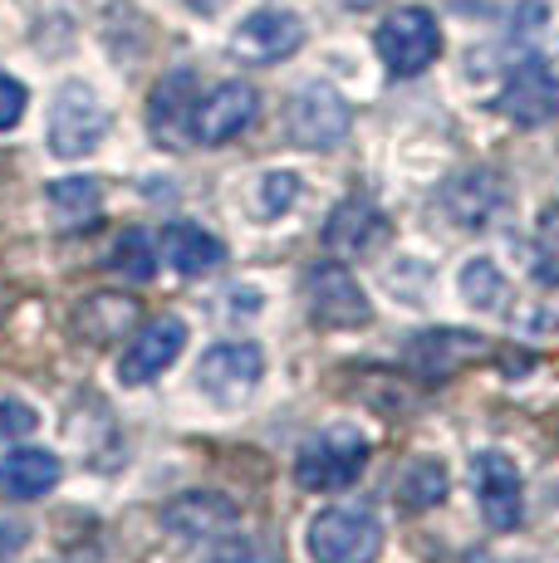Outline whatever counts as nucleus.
I'll list each match as a JSON object with an SVG mask.
<instances>
[{
    "instance_id": "nucleus-1",
    "label": "nucleus",
    "mask_w": 559,
    "mask_h": 563,
    "mask_svg": "<svg viewBox=\"0 0 559 563\" xmlns=\"http://www.w3.org/2000/svg\"><path fill=\"white\" fill-rule=\"evenodd\" d=\"M309 559L315 563H379L383 525L363 505H329L309 519Z\"/></svg>"
},
{
    "instance_id": "nucleus-2",
    "label": "nucleus",
    "mask_w": 559,
    "mask_h": 563,
    "mask_svg": "<svg viewBox=\"0 0 559 563\" xmlns=\"http://www.w3.org/2000/svg\"><path fill=\"white\" fill-rule=\"evenodd\" d=\"M369 465V437L359 427H329L319 431L315 441H305L295 456V481L315 495H329V490H343L353 485Z\"/></svg>"
},
{
    "instance_id": "nucleus-3",
    "label": "nucleus",
    "mask_w": 559,
    "mask_h": 563,
    "mask_svg": "<svg viewBox=\"0 0 559 563\" xmlns=\"http://www.w3.org/2000/svg\"><path fill=\"white\" fill-rule=\"evenodd\" d=\"M373 49H379L388 74L413 79V74L432 69V59L442 54V25H437L432 10L403 5V10H393V15H383L379 35H373Z\"/></svg>"
},
{
    "instance_id": "nucleus-4",
    "label": "nucleus",
    "mask_w": 559,
    "mask_h": 563,
    "mask_svg": "<svg viewBox=\"0 0 559 563\" xmlns=\"http://www.w3.org/2000/svg\"><path fill=\"white\" fill-rule=\"evenodd\" d=\"M109 137V108L89 84L69 79L50 103V153L64 162L89 157Z\"/></svg>"
},
{
    "instance_id": "nucleus-5",
    "label": "nucleus",
    "mask_w": 559,
    "mask_h": 563,
    "mask_svg": "<svg viewBox=\"0 0 559 563\" xmlns=\"http://www.w3.org/2000/svg\"><path fill=\"white\" fill-rule=\"evenodd\" d=\"M349 103L335 84H305L295 89V99L285 103V133L295 147H309V153H329L349 137Z\"/></svg>"
},
{
    "instance_id": "nucleus-6",
    "label": "nucleus",
    "mask_w": 559,
    "mask_h": 563,
    "mask_svg": "<svg viewBox=\"0 0 559 563\" xmlns=\"http://www.w3.org/2000/svg\"><path fill=\"white\" fill-rule=\"evenodd\" d=\"M305 299H309L315 323H325V329H359V323L373 319L369 295H363V285L353 279V269L343 265V260H319V265H309Z\"/></svg>"
},
{
    "instance_id": "nucleus-7",
    "label": "nucleus",
    "mask_w": 559,
    "mask_h": 563,
    "mask_svg": "<svg viewBox=\"0 0 559 563\" xmlns=\"http://www.w3.org/2000/svg\"><path fill=\"white\" fill-rule=\"evenodd\" d=\"M261 377H265V353H261V343H245V339L217 343L197 363V387L221 407L245 402L261 387Z\"/></svg>"
},
{
    "instance_id": "nucleus-8",
    "label": "nucleus",
    "mask_w": 559,
    "mask_h": 563,
    "mask_svg": "<svg viewBox=\"0 0 559 563\" xmlns=\"http://www.w3.org/2000/svg\"><path fill=\"white\" fill-rule=\"evenodd\" d=\"M299 45H305V20L285 5L251 10L231 35V54L245 59V64H280V59H289Z\"/></svg>"
},
{
    "instance_id": "nucleus-9",
    "label": "nucleus",
    "mask_w": 559,
    "mask_h": 563,
    "mask_svg": "<svg viewBox=\"0 0 559 563\" xmlns=\"http://www.w3.org/2000/svg\"><path fill=\"white\" fill-rule=\"evenodd\" d=\"M255 113H261V93H255L251 84H241V79L217 84L207 99H197L191 137H197L201 147H221V143H231V137H241L245 128L255 123Z\"/></svg>"
},
{
    "instance_id": "nucleus-10",
    "label": "nucleus",
    "mask_w": 559,
    "mask_h": 563,
    "mask_svg": "<svg viewBox=\"0 0 559 563\" xmlns=\"http://www.w3.org/2000/svg\"><path fill=\"white\" fill-rule=\"evenodd\" d=\"M505 211V177L491 167H471L442 187V216L457 231H486Z\"/></svg>"
},
{
    "instance_id": "nucleus-11",
    "label": "nucleus",
    "mask_w": 559,
    "mask_h": 563,
    "mask_svg": "<svg viewBox=\"0 0 559 563\" xmlns=\"http://www.w3.org/2000/svg\"><path fill=\"white\" fill-rule=\"evenodd\" d=\"M471 481H476V505H481V519L491 529H515L525 515V485H520V471H515L511 456L501 451H481L471 461Z\"/></svg>"
},
{
    "instance_id": "nucleus-12",
    "label": "nucleus",
    "mask_w": 559,
    "mask_h": 563,
    "mask_svg": "<svg viewBox=\"0 0 559 563\" xmlns=\"http://www.w3.org/2000/svg\"><path fill=\"white\" fill-rule=\"evenodd\" d=\"M496 108L511 123H520V128H545V123H555V113H559V79L545 64H515L511 69V79L501 84V99Z\"/></svg>"
},
{
    "instance_id": "nucleus-13",
    "label": "nucleus",
    "mask_w": 559,
    "mask_h": 563,
    "mask_svg": "<svg viewBox=\"0 0 559 563\" xmlns=\"http://www.w3.org/2000/svg\"><path fill=\"white\" fill-rule=\"evenodd\" d=\"M325 245L339 260L373 255L379 245H388V216H383L369 197H343L325 221Z\"/></svg>"
},
{
    "instance_id": "nucleus-14",
    "label": "nucleus",
    "mask_w": 559,
    "mask_h": 563,
    "mask_svg": "<svg viewBox=\"0 0 559 563\" xmlns=\"http://www.w3.org/2000/svg\"><path fill=\"white\" fill-rule=\"evenodd\" d=\"M182 349H187V323L172 319V313L167 319H153L133 343H128L123 363H118V377H123L128 387L153 383V377H163L167 367L182 358Z\"/></svg>"
},
{
    "instance_id": "nucleus-15",
    "label": "nucleus",
    "mask_w": 559,
    "mask_h": 563,
    "mask_svg": "<svg viewBox=\"0 0 559 563\" xmlns=\"http://www.w3.org/2000/svg\"><path fill=\"white\" fill-rule=\"evenodd\" d=\"M491 353V343L481 333H467V329H432V333H417L413 349H407V363L417 367L423 377L442 383L457 367H471Z\"/></svg>"
},
{
    "instance_id": "nucleus-16",
    "label": "nucleus",
    "mask_w": 559,
    "mask_h": 563,
    "mask_svg": "<svg viewBox=\"0 0 559 563\" xmlns=\"http://www.w3.org/2000/svg\"><path fill=\"white\" fill-rule=\"evenodd\" d=\"M197 79L191 69H177L167 74L163 84L153 89V103H147V128L163 147H182L191 137V113H197Z\"/></svg>"
},
{
    "instance_id": "nucleus-17",
    "label": "nucleus",
    "mask_w": 559,
    "mask_h": 563,
    "mask_svg": "<svg viewBox=\"0 0 559 563\" xmlns=\"http://www.w3.org/2000/svg\"><path fill=\"white\" fill-rule=\"evenodd\" d=\"M163 519L182 544H207V539H221L235 525V505L217 490H191L182 500H172Z\"/></svg>"
},
{
    "instance_id": "nucleus-18",
    "label": "nucleus",
    "mask_w": 559,
    "mask_h": 563,
    "mask_svg": "<svg viewBox=\"0 0 559 563\" xmlns=\"http://www.w3.org/2000/svg\"><path fill=\"white\" fill-rule=\"evenodd\" d=\"M59 471L64 465L55 451L20 446L0 461V490H6L10 500H40V495H50L59 485Z\"/></svg>"
},
{
    "instance_id": "nucleus-19",
    "label": "nucleus",
    "mask_w": 559,
    "mask_h": 563,
    "mask_svg": "<svg viewBox=\"0 0 559 563\" xmlns=\"http://www.w3.org/2000/svg\"><path fill=\"white\" fill-rule=\"evenodd\" d=\"M163 260L177 269V275H211V269L226 260V245L211 231H201V225L172 221L163 231Z\"/></svg>"
},
{
    "instance_id": "nucleus-20",
    "label": "nucleus",
    "mask_w": 559,
    "mask_h": 563,
    "mask_svg": "<svg viewBox=\"0 0 559 563\" xmlns=\"http://www.w3.org/2000/svg\"><path fill=\"white\" fill-rule=\"evenodd\" d=\"M45 206H50V221H55V231H84V225L99 221L103 187L94 177H59V181H50Z\"/></svg>"
},
{
    "instance_id": "nucleus-21",
    "label": "nucleus",
    "mask_w": 559,
    "mask_h": 563,
    "mask_svg": "<svg viewBox=\"0 0 559 563\" xmlns=\"http://www.w3.org/2000/svg\"><path fill=\"white\" fill-rule=\"evenodd\" d=\"M138 319V299H123V295H89L79 309H74V333L84 343H113L133 329Z\"/></svg>"
},
{
    "instance_id": "nucleus-22",
    "label": "nucleus",
    "mask_w": 559,
    "mask_h": 563,
    "mask_svg": "<svg viewBox=\"0 0 559 563\" xmlns=\"http://www.w3.org/2000/svg\"><path fill=\"white\" fill-rule=\"evenodd\" d=\"M447 465L437 456H417L403 465V475H397V505H403L407 515H423V510H437V505L447 500Z\"/></svg>"
},
{
    "instance_id": "nucleus-23",
    "label": "nucleus",
    "mask_w": 559,
    "mask_h": 563,
    "mask_svg": "<svg viewBox=\"0 0 559 563\" xmlns=\"http://www.w3.org/2000/svg\"><path fill=\"white\" fill-rule=\"evenodd\" d=\"M457 295H461V305L476 309V313H501L505 305H511V279L501 275V265H491L486 255H476V260L461 265Z\"/></svg>"
},
{
    "instance_id": "nucleus-24",
    "label": "nucleus",
    "mask_w": 559,
    "mask_h": 563,
    "mask_svg": "<svg viewBox=\"0 0 559 563\" xmlns=\"http://www.w3.org/2000/svg\"><path fill=\"white\" fill-rule=\"evenodd\" d=\"M530 269L540 285H559V201L535 216V245H530Z\"/></svg>"
},
{
    "instance_id": "nucleus-25",
    "label": "nucleus",
    "mask_w": 559,
    "mask_h": 563,
    "mask_svg": "<svg viewBox=\"0 0 559 563\" xmlns=\"http://www.w3.org/2000/svg\"><path fill=\"white\" fill-rule=\"evenodd\" d=\"M109 265H113L123 279H133V285L153 279L157 255H153V241H147V231H123V235H118L113 251H109Z\"/></svg>"
},
{
    "instance_id": "nucleus-26",
    "label": "nucleus",
    "mask_w": 559,
    "mask_h": 563,
    "mask_svg": "<svg viewBox=\"0 0 559 563\" xmlns=\"http://www.w3.org/2000/svg\"><path fill=\"white\" fill-rule=\"evenodd\" d=\"M295 201H299V177L295 172H265L261 187H255V211H261L265 221L285 216Z\"/></svg>"
},
{
    "instance_id": "nucleus-27",
    "label": "nucleus",
    "mask_w": 559,
    "mask_h": 563,
    "mask_svg": "<svg viewBox=\"0 0 559 563\" xmlns=\"http://www.w3.org/2000/svg\"><path fill=\"white\" fill-rule=\"evenodd\" d=\"M40 427V411L20 397H0V441H25Z\"/></svg>"
},
{
    "instance_id": "nucleus-28",
    "label": "nucleus",
    "mask_w": 559,
    "mask_h": 563,
    "mask_svg": "<svg viewBox=\"0 0 559 563\" xmlns=\"http://www.w3.org/2000/svg\"><path fill=\"white\" fill-rule=\"evenodd\" d=\"M25 103H30L25 84L10 79V74H0V133H6V128H15L20 118H25Z\"/></svg>"
},
{
    "instance_id": "nucleus-29",
    "label": "nucleus",
    "mask_w": 559,
    "mask_h": 563,
    "mask_svg": "<svg viewBox=\"0 0 559 563\" xmlns=\"http://www.w3.org/2000/svg\"><path fill=\"white\" fill-rule=\"evenodd\" d=\"M217 563H271V559H265L261 549H251V544H231V549H226V554H221Z\"/></svg>"
},
{
    "instance_id": "nucleus-30",
    "label": "nucleus",
    "mask_w": 559,
    "mask_h": 563,
    "mask_svg": "<svg viewBox=\"0 0 559 563\" xmlns=\"http://www.w3.org/2000/svg\"><path fill=\"white\" fill-rule=\"evenodd\" d=\"M25 534L30 529H10V525H0V554H20V549H25Z\"/></svg>"
},
{
    "instance_id": "nucleus-31",
    "label": "nucleus",
    "mask_w": 559,
    "mask_h": 563,
    "mask_svg": "<svg viewBox=\"0 0 559 563\" xmlns=\"http://www.w3.org/2000/svg\"><path fill=\"white\" fill-rule=\"evenodd\" d=\"M187 5H191V10H201V15H211V10H221L226 0H187Z\"/></svg>"
},
{
    "instance_id": "nucleus-32",
    "label": "nucleus",
    "mask_w": 559,
    "mask_h": 563,
    "mask_svg": "<svg viewBox=\"0 0 559 563\" xmlns=\"http://www.w3.org/2000/svg\"><path fill=\"white\" fill-rule=\"evenodd\" d=\"M467 563H501L496 554H486V549H476V554H467Z\"/></svg>"
},
{
    "instance_id": "nucleus-33",
    "label": "nucleus",
    "mask_w": 559,
    "mask_h": 563,
    "mask_svg": "<svg viewBox=\"0 0 559 563\" xmlns=\"http://www.w3.org/2000/svg\"><path fill=\"white\" fill-rule=\"evenodd\" d=\"M349 10H373V5H383V0H343Z\"/></svg>"
}]
</instances>
